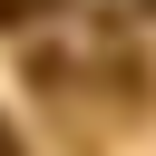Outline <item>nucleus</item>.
Returning a JSON list of instances; mask_svg holds the SVG:
<instances>
[{"instance_id":"obj_1","label":"nucleus","mask_w":156,"mask_h":156,"mask_svg":"<svg viewBox=\"0 0 156 156\" xmlns=\"http://www.w3.org/2000/svg\"><path fill=\"white\" fill-rule=\"evenodd\" d=\"M29 10H39V0H0V29H20V20H29Z\"/></svg>"},{"instance_id":"obj_2","label":"nucleus","mask_w":156,"mask_h":156,"mask_svg":"<svg viewBox=\"0 0 156 156\" xmlns=\"http://www.w3.org/2000/svg\"><path fill=\"white\" fill-rule=\"evenodd\" d=\"M0 156H20V136H10V127H0Z\"/></svg>"}]
</instances>
